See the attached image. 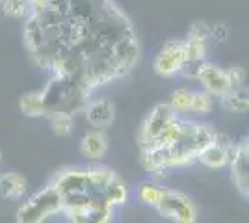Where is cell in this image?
<instances>
[{"label":"cell","mask_w":249,"mask_h":223,"mask_svg":"<svg viewBox=\"0 0 249 223\" xmlns=\"http://www.w3.org/2000/svg\"><path fill=\"white\" fill-rule=\"evenodd\" d=\"M22 41L52 80L86 99L126 76L142 54L134 24L114 0H51L24 21Z\"/></svg>","instance_id":"obj_1"},{"label":"cell","mask_w":249,"mask_h":223,"mask_svg":"<svg viewBox=\"0 0 249 223\" xmlns=\"http://www.w3.org/2000/svg\"><path fill=\"white\" fill-rule=\"evenodd\" d=\"M58 190L62 197V212H71L76 210L89 201H93L97 193L91 190L88 177H86V168H67L60 170L56 177L51 182Z\"/></svg>","instance_id":"obj_2"},{"label":"cell","mask_w":249,"mask_h":223,"mask_svg":"<svg viewBox=\"0 0 249 223\" xmlns=\"http://www.w3.org/2000/svg\"><path fill=\"white\" fill-rule=\"evenodd\" d=\"M58 214H62V197L52 184H47L19 206L17 223H45Z\"/></svg>","instance_id":"obj_3"},{"label":"cell","mask_w":249,"mask_h":223,"mask_svg":"<svg viewBox=\"0 0 249 223\" xmlns=\"http://www.w3.org/2000/svg\"><path fill=\"white\" fill-rule=\"evenodd\" d=\"M155 210L173 223H196L199 218L197 205L192 201V197L171 188L164 190V195L155 206Z\"/></svg>","instance_id":"obj_4"},{"label":"cell","mask_w":249,"mask_h":223,"mask_svg":"<svg viewBox=\"0 0 249 223\" xmlns=\"http://www.w3.org/2000/svg\"><path fill=\"white\" fill-rule=\"evenodd\" d=\"M186 62V54H184V39H173L164 45V49L153 62V69L156 74L171 78L180 74V69Z\"/></svg>","instance_id":"obj_5"},{"label":"cell","mask_w":249,"mask_h":223,"mask_svg":"<svg viewBox=\"0 0 249 223\" xmlns=\"http://www.w3.org/2000/svg\"><path fill=\"white\" fill-rule=\"evenodd\" d=\"M177 114L169 108L167 103H162V104H156L147 117L143 119L142 127H140V136H138V141H140V147H145L149 143H153L162 132L164 128L173 121V117Z\"/></svg>","instance_id":"obj_6"},{"label":"cell","mask_w":249,"mask_h":223,"mask_svg":"<svg viewBox=\"0 0 249 223\" xmlns=\"http://www.w3.org/2000/svg\"><path fill=\"white\" fill-rule=\"evenodd\" d=\"M231 168V177L244 199L249 197V141L248 138L240 139L234 143V151L229 162Z\"/></svg>","instance_id":"obj_7"},{"label":"cell","mask_w":249,"mask_h":223,"mask_svg":"<svg viewBox=\"0 0 249 223\" xmlns=\"http://www.w3.org/2000/svg\"><path fill=\"white\" fill-rule=\"evenodd\" d=\"M232 151H234V143L231 141V138L218 132L214 141L208 143L207 147L197 154V162L210 168V170H223L231 162Z\"/></svg>","instance_id":"obj_8"},{"label":"cell","mask_w":249,"mask_h":223,"mask_svg":"<svg viewBox=\"0 0 249 223\" xmlns=\"http://www.w3.org/2000/svg\"><path fill=\"white\" fill-rule=\"evenodd\" d=\"M114 206H110L103 199V195H97L93 201L84 205L76 210L65 212L69 223H112Z\"/></svg>","instance_id":"obj_9"},{"label":"cell","mask_w":249,"mask_h":223,"mask_svg":"<svg viewBox=\"0 0 249 223\" xmlns=\"http://www.w3.org/2000/svg\"><path fill=\"white\" fill-rule=\"evenodd\" d=\"M82 112L86 121L97 130L112 127L115 121V106L108 99H89Z\"/></svg>","instance_id":"obj_10"},{"label":"cell","mask_w":249,"mask_h":223,"mask_svg":"<svg viewBox=\"0 0 249 223\" xmlns=\"http://www.w3.org/2000/svg\"><path fill=\"white\" fill-rule=\"evenodd\" d=\"M197 80L205 87L203 91H207L210 97H218L219 99L231 89L225 69H221V67L214 64H208V62L203 64V67H201V71L197 74Z\"/></svg>","instance_id":"obj_11"},{"label":"cell","mask_w":249,"mask_h":223,"mask_svg":"<svg viewBox=\"0 0 249 223\" xmlns=\"http://www.w3.org/2000/svg\"><path fill=\"white\" fill-rule=\"evenodd\" d=\"M108 136L104 134V130H97V128H91L84 134L82 143H80V151L82 154L88 160H93V162H99L106 154L108 151Z\"/></svg>","instance_id":"obj_12"},{"label":"cell","mask_w":249,"mask_h":223,"mask_svg":"<svg viewBox=\"0 0 249 223\" xmlns=\"http://www.w3.org/2000/svg\"><path fill=\"white\" fill-rule=\"evenodd\" d=\"M26 188H28V182L19 173L8 171L0 175V199H11V201L22 199Z\"/></svg>","instance_id":"obj_13"},{"label":"cell","mask_w":249,"mask_h":223,"mask_svg":"<svg viewBox=\"0 0 249 223\" xmlns=\"http://www.w3.org/2000/svg\"><path fill=\"white\" fill-rule=\"evenodd\" d=\"M115 171L108 166H101V164H91L86 168V177H88V182L91 186V190L97 193V195H103L106 186L110 184V181L114 179Z\"/></svg>","instance_id":"obj_14"},{"label":"cell","mask_w":249,"mask_h":223,"mask_svg":"<svg viewBox=\"0 0 249 223\" xmlns=\"http://www.w3.org/2000/svg\"><path fill=\"white\" fill-rule=\"evenodd\" d=\"M219 104L225 112L232 114H246L249 110V97L246 87L238 89H229L223 97H219Z\"/></svg>","instance_id":"obj_15"},{"label":"cell","mask_w":249,"mask_h":223,"mask_svg":"<svg viewBox=\"0 0 249 223\" xmlns=\"http://www.w3.org/2000/svg\"><path fill=\"white\" fill-rule=\"evenodd\" d=\"M103 199L110 206H121L124 203L128 201V186H126V182L115 173L114 179L110 181V184L106 186V190L103 193Z\"/></svg>","instance_id":"obj_16"},{"label":"cell","mask_w":249,"mask_h":223,"mask_svg":"<svg viewBox=\"0 0 249 223\" xmlns=\"http://www.w3.org/2000/svg\"><path fill=\"white\" fill-rule=\"evenodd\" d=\"M21 114L26 117H45V104H43V97L39 91H28L21 97L19 101Z\"/></svg>","instance_id":"obj_17"},{"label":"cell","mask_w":249,"mask_h":223,"mask_svg":"<svg viewBox=\"0 0 249 223\" xmlns=\"http://www.w3.org/2000/svg\"><path fill=\"white\" fill-rule=\"evenodd\" d=\"M164 190H166V186H160L156 182H143V184H140L136 188V197H138V201L142 203V205H147V206L155 208L158 201L162 199Z\"/></svg>","instance_id":"obj_18"},{"label":"cell","mask_w":249,"mask_h":223,"mask_svg":"<svg viewBox=\"0 0 249 223\" xmlns=\"http://www.w3.org/2000/svg\"><path fill=\"white\" fill-rule=\"evenodd\" d=\"M0 10L6 17L19 19V21H26L32 15V8L28 0H2Z\"/></svg>","instance_id":"obj_19"},{"label":"cell","mask_w":249,"mask_h":223,"mask_svg":"<svg viewBox=\"0 0 249 223\" xmlns=\"http://www.w3.org/2000/svg\"><path fill=\"white\" fill-rule=\"evenodd\" d=\"M47 119H49V127L56 136L63 138V136H69L73 132V116L54 112V114H49Z\"/></svg>","instance_id":"obj_20"},{"label":"cell","mask_w":249,"mask_h":223,"mask_svg":"<svg viewBox=\"0 0 249 223\" xmlns=\"http://www.w3.org/2000/svg\"><path fill=\"white\" fill-rule=\"evenodd\" d=\"M192 97H194V91L192 89H186V87H178L175 89L171 97H169V108L175 112V114H184V112H190V106H192Z\"/></svg>","instance_id":"obj_21"},{"label":"cell","mask_w":249,"mask_h":223,"mask_svg":"<svg viewBox=\"0 0 249 223\" xmlns=\"http://www.w3.org/2000/svg\"><path fill=\"white\" fill-rule=\"evenodd\" d=\"M184 54L186 62H205L208 54V41L201 39H184Z\"/></svg>","instance_id":"obj_22"},{"label":"cell","mask_w":249,"mask_h":223,"mask_svg":"<svg viewBox=\"0 0 249 223\" xmlns=\"http://www.w3.org/2000/svg\"><path fill=\"white\" fill-rule=\"evenodd\" d=\"M212 106H214V101H212V97L208 95L207 91H194V97H192V106H190V114H196V116H207V114H210Z\"/></svg>","instance_id":"obj_23"},{"label":"cell","mask_w":249,"mask_h":223,"mask_svg":"<svg viewBox=\"0 0 249 223\" xmlns=\"http://www.w3.org/2000/svg\"><path fill=\"white\" fill-rule=\"evenodd\" d=\"M188 39H201V41H210V26L207 22L196 21L192 22L188 30Z\"/></svg>","instance_id":"obj_24"},{"label":"cell","mask_w":249,"mask_h":223,"mask_svg":"<svg viewBox=\"0 0 249 223\" xmlns=\"http://www.w3.org/2000/svg\"><path fill=\"white\" fill-rule=\"evenodd\" d=\"M227 80H229V87L231 89H238V87H244V82H246V71L238 67V65H234V67H229L227 71Z\"/></svg>","instance_id":"obj_25"},{"label":"cell","mask_w":249,"mask_h":223,"mask_svg":"<svg viewBox=\"0 0 249 223\" xmlns=\"http://www.w3.org/2000/svg\"><path fill=\"white\" fill-rule=\"evenodd\" d=\"M205 62H207V60H205ZM205 62H184L182 69H180V74L186 76V78H196V80H197V74Z\"/></svg>","instance_id":"obj_26"},{"label":"cell","mask_w":249,"mask_h":223,"mask_svg":"<svg viewBox=\"0 0 249 223\" xmlns=\"http://www.w3.org/2000/svg\"><path fill=\"white\" fill-rule=\"evenodd\" d=\"M229 37V28L225 24H216V26H210V39L214 43H223L227 41Z\"/></svg>","instance_id":"obj_27"},{"label":"cell","mask_w":249,"mask_h":223,"mask_svg":"<svg viewBox=\"0 0 249 223\" xmlns=\"http://www.w3.org/2000/svg\"><path fill=\"white\" fill-rule=\"evenodd\" d=\"M30 2V8H32V13H36V11H41L45 10L49 4H51V0H28Z\"/></svg>","instance_id":"obj_28"},{"label":"cell","mask_w":249,"mask_h":223,"mask_svg":"<svg viewBox=\"0 0 249 223\" xmlns=\"http://www.w3.org/2000/svg\"><path fill=\"white\" fill-rule=\"evenodd\" d=\"M0 164H2V151H0Z\"/></svg>","instance_id":"obj_29"},{"label":"cell","mask_w":249,"mask_h":223,"mask_svg":"<svg viewBox=\"0 0 249 223\" xmlns=\"http://www.w3.org/2000/svg\"><path fill=\"white\" fill-rule=\"evenodd\" d=\"M0 6H2V0H0Z\"/></svg>","instance_id":"obj_30"}]
</instances>
